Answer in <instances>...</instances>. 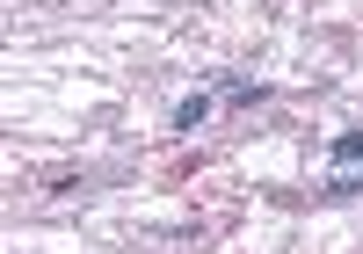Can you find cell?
I'll return each mask as SVG.
<instances>
[{
	"mask_svg": "<svg viewBox=\"0 0 363 254\" xmlns=\"http://www.w3.org/2000/svg\"><path fill=\"white\" fill-rule=\"evenodd\" d=\"M167 123H174V131H203V123H211V94H203V87H196V94H182Z\"/></svg>",
	"mask_w": 363,
	"mask_h": 254,
	"instance_id": "cell-1",
	"label": "cell"
},
{
	"mask_svg": "<svg viewBox=\"0 0 363 254\" xmlns=\"http://www.w3.org/2000/svg\"><path fill=\"white\" fill-rule=\"evenodd\" d=\"M327 160L335 167H363V131H342L335 145H327Z\"/></svg>",
	"mask_w": 363,
	"mask_h": 254,
	"instance_id": "cell-2",
	"label": "cell"
},
{
	"mask_svg": "<svg viewBox=\"0 0 363 254\" xmlns=\"http://www.w3.org/2000/svg\"><path fill=\"white\" fill-rule=\"evenodd\" d=\"M218 94H225V102H233V109H247V102H262V94H269V87H262V80H225Z\"/></svg>",
	"mask_w": 363,
	"mask_h": 254,
	"instance_id": "cell-3",
	"label": "cell"
},
{
	"mask_svg": "<svg viewBox=\"0 0 363 254\" xmlns=\"http://www.w3.org/2000/svg\"><path fill=\"white\" fill-rule=\"evenodd\" d=\"M327 197H363V167H335L327 175Z\"/></svg>",
	"mask_w": 363,
	"mask_h": 254,
	"instance_id": "cell-4",
	"label": "cell"
}]
</instances>
